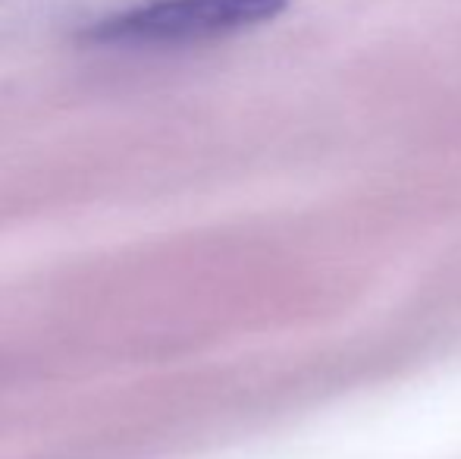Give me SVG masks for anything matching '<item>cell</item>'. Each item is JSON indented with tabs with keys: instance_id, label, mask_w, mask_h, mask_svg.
I'll use <instances>...</instances> for the list:
<instances>
[{
	"instance_id": "6da1fadb",
	"label": "cell",
	"mask_w": 461,
	"mask_h": 459,
	"mask_svg": "<svg viewBox=\"0 0 461 459\" xmlns=\"http://www.w3.org/2000/svg\"><path fill=\"white\" fill-rule=\"evenodd\" d=\"M283 10L285 0H148L95 23L86 38L110 48H176L258 29Z\"/></svg>"
}]
</instances>
